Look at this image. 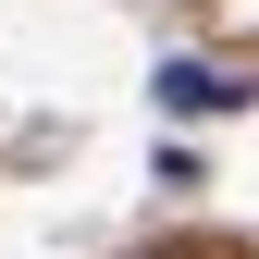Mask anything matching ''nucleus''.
I'll list each match as a JSON object with an SVG mask.
<instances>
[{
  "instance_id": "nucleus-1",
  "label": "nucleus",
  "mask_w": 259,
  "mask_h": 259,
  "mask_svg": "<svg viewBox=\"0 0 259 259\" xmlns=\"http://www.w3.org/2000/svg\"><path fill=\"white\" fill-rule=\"evenodd\" d=\"M160 99H173V111H235L247 87L222 74V62H160Z\"/></svg>"
}]
</instances>
